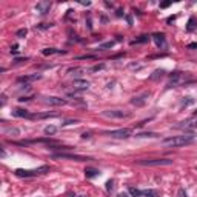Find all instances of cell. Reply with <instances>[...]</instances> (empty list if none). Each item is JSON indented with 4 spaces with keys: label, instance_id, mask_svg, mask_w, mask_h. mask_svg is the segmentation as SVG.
Listing matches in <instances>:
<instances>
[{
    "label": "cell",
    "instance_id": "6da1fadb",
    "mask_svg": "<svg viewBox=\"0 0 197 197\" xmlns=\"http://www.w3.org/2000/svg\"><path fill=\"white\" fill-rule=\"evenodd\" d=\"M193 140H194V134H183V136H173L163 139L162 143L165 146H183V145H189Z\"/></svg>",
    "mask_w": 197,
    "mask_h": 197
},
{
    "label": "cell",
    "instance_id": "7a4b0ae2",
    "mask_svg": "<svg viewBox=\"0 0 197 197\" xmlns=\"http://www.w3.org/2000/svg\"><path fill=\"white\" fill-rule=\"evenodd\" d=\"M48 171H49V166H40L37 169H22V168H18V169H16V176H18V177H36V176L48 173Z\"/></svg>",
    "mask_w": 197,
    "mask_h": 197
},
{
    "label": "cell",
    "instance_id": "3957f363",
    "mask_svg": "<svg viewBox=\"0 0 197 197\" xmlns=\"http://www.w3.org/2000/svg\"><path fill=\"white\" fill-rule=\"evenodd\" d=\"M137 165L142 166H169L173 165L171 159H143V160H137Z\"/></svg>",
    "mask_w": 197,
    "mask_h": 197
},
{
    "label": "cell",
    "instance_id": "277c9868",
    "mask_svg": "<svg viewBox=\"0 0 197 197\" xmlns=\"http://www.w3.org/2000/svg\"><path fill=\"white\" fill-rule=\"evenodd\" d=\"M186 77H188V75H186L185 72H180V71L173 72V74L169 75V83H168V86L173 88V86H177V85L189 82V79H186Z\"/></svg>",
    "mask_w": 197,
    "mask_h": 197
},
{
    "label": "cell",
    "instance_id": "5b68a950",
    "mask_svg": "<svg viewBox=\"0 0 197 197\" xmlns=\"http://www.w3.org/2000/svg\"><path fill=\"white\" fill-rule=\"evenodd\" d=\"M53 157H54V159H68V160H74V162L91 160V157L79 156V154H70V153H57V154H53Z\"/></svg>",
    "mask_w": 197,
    "mask_h": 197
},
{
    "label": "cell",
    "instance_id": "8992f818",
    "mask_svg": "<svg viewBox=\"0 0 197 197\" xmlns=\"http://www.w3.org/2000/svg\"><path fill=\"white\" fill-rule=\"evenodd\" d=\"M102 116L108 117V119H125L129 117V114L122 111V109H106V111H102Z\"/></svg>",
    "mask_w": 197,
    "mask_h": 197
},
{
    "label": "cell",
    "instance_id": "52a82bcc",
    "mask_svg": "<svg viewBox=\"0 0 197 197\" xmlns=\"http://www.w3.org/2000/svg\"><path fill=\"white\" fill-rule=\"evenodd\" d=\"M148 99H149V92H142V94L134 96V97L131 99V105H132V106H137V108H142L146 105Z\"/></svg>",
    "mask_w": 197,
    "mask_h": 197
},
{
    "label": "cell",
    "instance_id": "ba28073f",
    "mask_svg": "<svg viewBox=\"0 0 197 197\" xmlns=\"http://www.w3.org/2000/svg\"><path fill=\"white\" fill-rule=\"evenodd\" d=\"M105 134L109 136V137H112V139H128L131 136V129L122 128V129H116V131H108Z\"/></svg>",
    "mask_w": 197,
    "mask_h": 197
},
{
    "label": "cell",
    "instance_id": "9c48e42d",
    "mask_svg": "<svg viewBox=\"0 0 197 197\" xmlns=\"http://www.w3.org/2000/svg\"><path fill=\"white\" fill-rule=\"evenodd\" d=\"M72 88L75 91H85L90 88V82L82 80V79H75V80L72 82Z\"/></svg>",
    "mask_w": 197,
    "mask_h": 197
},
{
    "label": "cell",
    "instance_id": "30bf717a",
    "mask_svg": "<svg viewBox=\"0 0 197 197\" xmlns=\"http://www.w3.org/2000/svg\"><path fill=\"white\" fill-rule=\"evenodd\" d=\"M49 9H51V3L49 2H39L36 5V11L39 14H48L49 13Z\"/></svg>",
    "mask_w": 197,
    "mask_h": 197
},
{
    "label": "cell",
    "instance_id": "8fae6325",
    "mask_svg": "<svg viewBox=\"0 0 197 197\" xmlns=\"http://www.w3.org/2000/svg\"><path fill=\"white\" fill-rule=\"evenodd\" d=\"M153 40L156 42L157 48H160V49H165V48H166V40H165V36H163V34H160V33L153 34Z\"/></svg>",
    "mask_w": 197,
    "mask_h": 197
},
{
    "label": "cell",
    "instance_id": "7c38bea8",
    "mask_svg": "<svg viewBox=\"0 0 197 197\" xmlns=\"http://www.w3.org/2000/svg\"><path fill=\"white\" fill-rule=\"evenodd\" d=\"M45 103L53 105V106H60V105H65L66 100H65V99H60V97H46V99H45Z\"/></svg>",
    "mask_w": 197,
    "mask_h": 197
},
{
    "label": "cell",
    "instance_id": "4fadbf2b",
    "mask_svg": "<svg viewBox=\"0 0 197 197\" xmlns=\"http://www.w3.org/2000/svg\"><path fill=\"white\" fill-rule=\"evenodd\" d=\"M13 114H14L16 117H26V119H33V114H31L29 111H26V109H22V108L14 109V111H13Z\"/></svg>",
    "mask_w": 197,
    "mask_h": 197
},
{
    "label": "cell",
    "instance_id": "5bb4252c",
    "mask_svg": "<svg viewBox=\"0 0 197 197\" xmlns=\"http://www.w3.org/2000/svg\"><path fill=\"white\" fill-rule=\"evenodd\" d=\"M196 28H197V18L194 17V16H191L189 20H188V25H186V31H188V33H193Z\"/></svg>",
    "mask_w": 197,
    "mask_h": 197
},
{
    "label": "cell",
    "instance_id": "9a60e30c",
    "mask_svg": "<svg viewBox=\"0 0 197 197\" xmlns=\"http://www.w3.org/2000/svg\"><path fill=\"white\" fill-rule=\"evenodd\" d=\"M40 77H42L40 74H31V75H26V77H20V79H18V82H25V83H26V82H33V80H39Z\"/></svg>",
    "mask_w": 197,
    "mask_h": 197
},
{
    "label": "cell",
    "instance_id": "2e32d148",
    "mask_svg": "<svg viewBox=\"0 0 197 197\" xmlns=\"http://www.w3.org/2000/svg\"><path fill=\"white\" fill-rule=\"evenodd\" d=\"M48 149H51V151H60V153H66V151H71L72 148L71 146H54V145H51V146H48Z\"/></svg>",
    "mask_w": 197,
    "mask_h": 197
},
{
    "label": "cell",
    "instance_id": "e0dca14e",
    "mask_svg": "<svg viewBox=\"0 0 197 197\" xmlns=\"http://www.w3.org/2000/svg\"><path fill=\"white\" fill-rule=\"evenodd\" d=\"M85 176H86V179H92V177L99 176V171L96 168H86L85 169Z\"/></svg>",
    "mask_w": 197,
    "mask_h": 197
},
{
    "label": "cell",
    "instance_id": "ac0fdd59",
    "mask_svg": "<svg viewBox=\"0 0 197 197\" xmlns=\"http://www.w3.org/2000/svg\"><path fill=\"white\" fill-rule=\"evenodd\" d=\"M142 196H145V197H159V193H157L156 189H145V191H142Z\"/></svg>",
    "mask_w": 197,
    "mask_h": 197
},
{
    "label": "cell",
    "instance_id": "d6986e66",
    "mask_svg": "<svg viewBox=\"0 0 197 197\" xmlns=\"http://www.w3.org/2000/svg\"><path fill=\"white\" fill-rule=\"evenodd\" d=\"M83 72H85V70H83V68H72V70H70V71H68V74L75 75V77H80Z\"/></svg>",
    "mask_w": 197,
    "mask_h": 197
},
{
    "label": "cell",
    "instance_id": "ffe728a7",
    "mask_svg": "<svg viewBox=\"0 0 197 197\" xmlns=\"http://www.w3.org/2000/svg\"><path fill=\"white\" fill-rule=\"evenodd\" d=\"M146 42H149V36H140L139 39H136V40H132L131 42V45H136V43H146Z\"/></svg>",
    "mask_w": 197,
    "mask_h": 197
},
{
    "label": "cell",
    "instance_id": "44dd1931",
    "mask_svg": "<svg viewBox=\"0 0 197 197\" xmlns=\"http://www.w3.org/2000/svg\"><path fill=\"white\" fill-rule=\"evenodd\" d=\"M42 53H43V55H51V54H60V53L63 54L65 51H57V49H54V48H45Z\"/></svg>",
    "mask_w": 197,
    "mask_h": 197
},
{
    "label": "cell",
    "instance_id": "7402d4cb",
    "mask_svg": "<svg viewBox=\"0 0 197 197\" xmlns=\"http://www.w3.org/2000/svg\"><path fill=\"white\" fill-rule=\"evenodd\" d=\"M163 74H165V71H163V70H156V71L153 72V75H151L149 79H151V80H157V79H159V77H162Z\"/></svg>",
    "mask_w": 197,
    "mask_h": 197
},
{
    "label": "cell",
    "instance_id": "603a6c76",
    "mask_svg": "<svg viewBox=\"0 0 197 197\" xmlns=\"http://www.w3.org/2000/svg\"><path fill=\"white\" fill-rule=\"evenodd\" d=\"M55 131H57V128L53 125H48L45 128V134H46V136H53V134H55Z\"/></svg>",
    "mask_w": 197,
    "mask_h": 197
},
{
    "label": "cell",
    "instance_id": "cb8c5ba5",
    "mask_svg": "<svg viewBox=\"0 0 197 197\" xmlns=\"http://www.w3.org/2000/svg\"><path fill=\"white\" fill-rule=\"evenodd\" d=\"M129 194L132 197H139V196H142V191L137 189V188H134V186H131V188H129Z\"/></svg>",
    "mask_w": 197,
    "mask_h": 197
},
{
    "label": "cell",
    "instance_id": "d4e9b609",
    "mask_svg": "<svg viewBox=\"0 0 197 197\" xmlns=\"http://www.w3.org/2000/svg\"><path fill=\"white\" fill-rule=\"evenodd\" d=\"M26 34H28V29H26V28H22V29H18L17 33H16V36H17L18 39H23Z\"/></svg>",
    "mask_w": 197,
    "mask_h": 197
},
{
    "label": "cell",
    "instance_id": "484cf974",
    "mask_svg": "<svg viewBox=\"0 0 197 197\" xmlns=\"http://www.w3.org/2000/svg\"><path fill=\"white\" fill-rule=\"evenodd\" d=\"M112 46H114V42L111 40V42H106V43L100 45V49H106V48H112Z\"/></svg>",
    "mask_w": 197,
    "mask_h": 197
},
{
    "label": "cell",
    "instance_id": "4316f807",
    "mask_svg": "<svg viewBox=\"0 0 197 197\" xmlns=\"http://www.w3.org/2000/svg\"><path fill=\"white\" fill-rule=\"evenodd\" d=\"M137 137H156V134L154 132H140V134H137Z\"/></svg>",
    "mask_w": 197,
    "mask_h": 197
},
{
    "label": "cell",
    "instance_id": "83f0119b",
    "mask_svg": "<svg viewBox=\"0 0 197 197\" xmlns=\"http://www.w3.org/2000/svg\"><path fill=\"white\" fill-rule=\"evenodd\" d=\"M188 100H183L182 102V106H188V105H191V103H194V99H191V97H186Z\"/></svg>",
    "mask_w": 197,
    "mask_h": 197
},
{
    "label": "cell",
    "instance_id": "f1b7e54d",
    "mask_svg": "<svg viewBox=\"0 0 197 197\" xmlns=\"http://www.w3.org/2000/svg\"><path fill=\"white\" fill-rule=\"evenodd\" d=\"M114 188V180H108L106 182V191H111Z\"/></svg>",
    "mask_w": 197,
    "mask_h": 197
},
{
    "label": "cell",
    "instance_id": "f546056e",
    "mask_svg": "<svg viewBox=\"0 0 197 197\" xmlns=\"http://www.w3.org/2000/svg\"><path fill=\"white\" fill-rule=\"evenodd\" d=\"M5 132H6V134H13V132H14V134H18V129H16V128H8V129H5Z\"/></svg>",
    "mask_w": 197,
    "mask_h": 197
},
{
    "label": "cell",
    "instance_id": "4dcf8cb0",
    "mask_svg": "<svg viewBox=\"0 0 197 197\" xmlns=\"http://www.w3.org/2000/svg\"><path fill=\"white\" fill-rule=\"evenodd\" d=\"M71 123H79V120H66L65 123H62L63 126H66V125H71Z\"/></svg>",
    "mask_w": 197,
    "mask_h": 197
},
{
    "label": "cell",
    "instance_id": "1f68e13d",
    "mask_svg": "<svg viewBox=\"0 0 197 197\" xmlns=\"http://www.w3.org/2000/svg\"><path fill=\"white\" fill-rule=\"evenodd\" d=\"M103 68H105V65H96L92 68V71H99V70H103Z\"/></svg>",
    "mask_w": 197,
    "mask_h": 197
},
{
    "label": "cell",
    "instance_id": "d6a6232c",
    "mask_svg": "<svg viewBox=\"0 0 197 197\" xmlns=\"http://www.w3.org/2000/svg\"><path fill=\"white\" fill-rule=\"evenodd\" d=\"M26 60H28V57H25V59H20V57H18V59H14V63H20V62H26Z\"/></svg>",
    "mask_w": 197,
    "mask_h": 197
},
{
    "label": "cell",
    "instance_id": "836d02e7",
    "mask_svg": "<svg viewBox=\"0 0 197 197\" xmlns=\"http://www.w3.org/2000/svg\"><path fill=\"white\" fill-rule=\"evenodd\" d=\"M171 5V2H163V3H160V8H168Z\"/></svg>",
    "mask_w": 197,
    "mask_h": 197
},
{
    "label": "cell",
    "instance_id": "e575fe53",
    "mask_svg": "<svg viewBox=\"0 0 197 197\" xmlns=\"http://www.w3.org/2000/svg\"><path fill=\"white\" fill-rule=\"evenodd\" d=\"M116 16H117V17H122V16H123V9H117Z\"/></svg>",
    "mask_w": 197,
    "mask_h": 197
},
{
    "label": "cell",
    "instance_id": "d590c367",
    "mask_svg": "<svg viewBox=\"0 0 197 197\" xmlns=\"http://www.w3.org/2000/svg\"><path fill=\"white\" fill-rule=\"evenodd\" d=\"M179 197H188V196H186V193L183 189H179Z\"/></svg>",
    "mask_w": 197,
    "mask_h": 197
},
{
    "label": "cell",
    "instance_id": "8d00e7d4",
    "mask_svg": "<svg viewBox=\"0 0 197 197\" xmlns=\"http://www.w3.org/2000/svg\"><path fill=\"white\" fill-rule=\"evenodd\" d=\"M188 48H189V49H196V48H197V43H189V45H188Z\"/></svg>",
    "mask_w": 197,
    "mask_h": 197
},
{
    "label": "cell",
    "instance_id": "74e56055",
    "mask_svg": "<svg viewBox=\"0 0 197 197\" xmlns=\"http://www.w3.org/2000/svg\"><path fill=\"white\" fill-rule=\"evenodd\" d=\"M79 59H94V55H82V57H79Z\"/></svg>",
    "mask_w": 197,
    "mask_h": 197
},
{
    "label": "cell",
    "instance_id": "f35d334b",
    "mask_svg": "<svg viewBox=\"0 0 197 197\" xmlns=\"http://www.w3.org/2000/svg\"><path fill=\"white\" fill-rule=\"evenodd\" d=\"M82 137H83V139H90V137H91V134H90V132H85V134H83Z\"/></svg>",
    "mask_w": 197,
    "mask_h": 197
},
{
    "label": "cell",
    "instance_id": "ab89813d",
    "mask_svg": "<svg viewBox=\"0 0 197 197\" xmlns=\"http://www.w3.org/2000/svg\"><path fill=\"white\" fill-rule=\"evenodd\" d=\"M117 197H128V194H126V193H119Z\"/></svg>",
    "mask_w": 197,
    "mask_h": 197
},
{
    "label": "cell",
    "instance_id": "60d3db41",
    "mask_svg": "<svg viewBox=\"0 0 197 197\" xmlns=\"http://www.w3.org/2000/svg\"><path fill=\"white\" fill-rule=\"evenodd\" d=\"M196 116H197V111H196Z\"/></svg>",
    "mask_w": 197,
    "mask_h": 197
}]
</instances>
